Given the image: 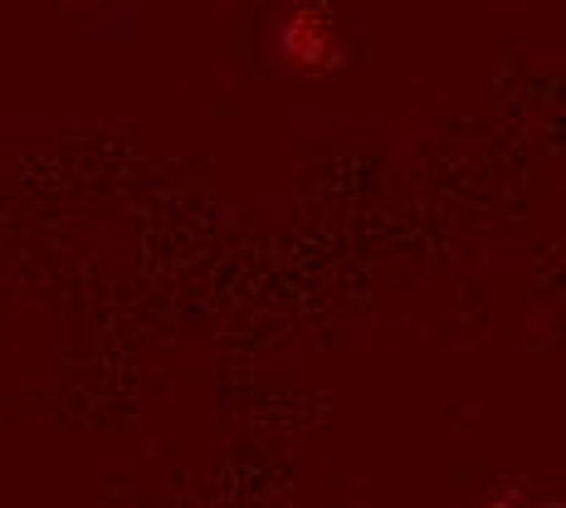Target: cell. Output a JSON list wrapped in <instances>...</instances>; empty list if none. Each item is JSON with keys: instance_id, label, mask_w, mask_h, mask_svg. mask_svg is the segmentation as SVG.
I'll use <instances>...</instances> for the list:
<instances>
[{"instance_id": "obj_1", "label": "cell", "mask_w": 566, "mask_h": 508, "mask_svg": "<svg viewBox=\"0 0 566 508\" xmlns=\"http://www.w3.org/2000/svg\"><path fill=\"white\" fill-rule=\"evenodd\" d=\"M269 54L303 79H327L347 64L337 20L317 0H283L269 20Z\"/></svg>"}, {"instance_id": "obj_2", "label": "cell", "mask_w": 566, "mask_h": 508, "mask_svg": "<svg viewBox=\"0 0 566 508\" xmlns=\"http://www.w3.org/2000/svg\"><path fill=\"white\" fill-rule=\"evenodd\" d=\"M483 508H513L509 499H489V504H483Z\"/></svg>"}]
</instances>
